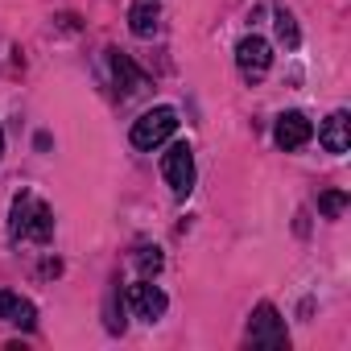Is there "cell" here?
I'll use <instances>...</instances> for the list:
<instances>
[{
  "label": "cell",
  "instance_id": "1",
  "mask_svg": "<svg viewBox=\"0 0 351 351\" xmlns=\"http://www.w3.org/2000/svg\"><path fill=\"white\" fill-rule=\"evenodd\" d=\"M9 240H13V244H21V240L50 244V240H54V211H50L38 195L21 191V195L13 199V211H9Z\"/></svg>",
  "mask_w": 351,
  "mask_h": 351
},
{
  "label": "cell",
  "instance_id": "2",
  "mask_svg": "<svg viewBox=\"0 0 351 351\" xmlns=\"http://www.w3.org/2000/svg\"><path fill=\"white\" fill-rule=\"evenodd\" d=\"M161 173H165L173 199H186V195L195 191V149H191L186 141L169 145V149L161 153Z\"/></svg>",
  "mask_w": 351,
  "mask_h": 351
},
{
  "label": "cell",
  "instance_id": "3",
  "mask_svg": "<svg viewBox=\"0 0 351 351\" xmlns=\"http://www.w3.org/2000/svg\"><path fill=\"white\" fill-rule=\"evenodd\" d=\"M173 132H178V112L173 108H149L141 120H132V145L136 149H157V145H165Z\"/></svg>",
  "mask_w": 351,
  "mask_h": 351
},
{
  "label": "cell",
  "instance_id": "4",
  "mask_svg": "<svg viewBox=\"0 0 351 351\" xmlns=\"http://www.w3.org/2000/svg\"><path fill=\"white\" fill-rule=\"evenodd\" d=\"M248 339L256 347H289V330H285V318L277 314V306L261 302L248 318Z\"/></svg>",
  "mask_w": 351,
  "mask_h": 351
},
{
  "label": "cell",
  "instance_id": "5",
  "mask_svg": "<svg viewBox=\"0 0 351 351\" xmlns=\"http://www.w3.org/2000/svg\"><path fill=\"white\" fill-rule=\"evenodd\" d=\"M169 298L161 293V285H153V277H141L136 285H128V310L141 318V322H157L165 314Z\"/></svg>",
  "mask_w": 351,
  "mask_h": 351
},
{
  "label": "cell",
  "instance_id": "6",
  "mask_svg": "<svg viewBox=\"0 0 351 351\" xmlns=\"http://www.w3.org/2000/svg\"><path fill=\"white\" fill-rule=\"evenodd\" d=\"M236 66H240L248 79H265V75H269V66H273V46H269L265 38L248 34V38L236 46Z\"/></svg>",
  "mask_w": 351,
  "mask_h": 351
},
{
  "label": "cell",
  "instance_id": "7",
  "mask_svg": "<svg viewBox=\"0 0 351 351\" xmlns=\"http://www.w3.org/2000/svg\"><path fill=\"white\" fill-rule=\"evenodd\" d=\"M310 136H314V124H310L302 112H281L277 124H273V141H277V149H285V153L302 149Z\"/></svg>",
  "mask_w": 351,
  "mask_h": 351
},
{
  "label": "cell",
  "instance_id": "8",
  "mask_svg": "<svg viewBox=\"0 0 351 351\" xmlns=\"http://www.w3.org/2000/svg\"><path fill=\"white\" fill-rule=\"evenodd\" d=\"M0 318L13 322V326H25V330L38 326V310H34V302H25V298L13 293V289H0Z\"/></svg>",
  "mask_w": 351,
  "mask_h": 351
},
{
  "label": "cell",
  "instance_id": "9",
  "mask_svg": "<svg viewBox=\"0 0 351 351\" xmlns=\"http://www.w3.org/2000/svg\"><path fill=\"white\" fill-rule=\"evenodd\" d=\"M347 128H351V116L339 108V112H330L326 120H322V128H318V145L326 149V153H347Z\"/></svg>",
  "mask_w": 351,
  "mask_h": 351
},
{
  "label": "cell",
  "instance_id": "10",
  "mask_svg": "<svg viewBox=\"0 0 351 351\" xmlns=\"http://www.w3.org/2000/svg\"><path fill=\"white\" fill-rule=\"evenodd\" d=\"M161 25V0H132V9H128V29L136 38H153Z\"/></svg>",
  "mask_w": 351,
  "mask_h": 351
},
{
  "label": "cell",
  "instance_id": "11",
  "mask_svg": "<svg viewBox=\"0 0 351 351\" xmlns=\"http://www.w3.org/2000/svg\"><path fill=\"white\" fill-rule=\"evenodd\" d=\"M112 71H116V87H120L124 95H132V91H141V87H145V75L132 66V58H128V54H116V50H112Z\"/></svg>",
  "mask_w": 351,
  "mask_h": 351
},
{
  "label": "cell",
  "instance_id": "12",
  "mask_svg": "<svg viewBox=\"0 0 351 351\" xmlns=\"http://www.w3.org/2000/svg\"><path fill=\"white\" fill-rule=\"evenodd\" d=\"M273 29H277V42H281L285 50H298V46H302L298 21H293V13H289V9H277V13H273Z\"/></svg>",
  "mask_w": 351,
  "mask_h": 351
},
{
  "label": "cell",
  "instance_id": "13",
  "mask_svg": "<svg viewBox=\"0 0 351 351\" xmlns=\"http://www.w3.org/2000/svg\"><path fill=\"white\" fill-rule=\"evenodd\" d=\"M318 211H322L326 219H339V215L347 211V195H343V191H322V195H318Z\"/></svg>",
  "mask_w": 351,
  "mask_h": 351
},
{
  "label": "cell",
  "instance_id": "14",
  "mask_svg": "<svg viewBox=\"0 0 351 351\" xmlns=\"http://www.w3.org/2000/svg\"><path fill=\"white\" fill-rule=\"evenodd\" d=\"M136 269H141V277H157L161 273V248H141L136 252Z\"/></svg>",
  "mask_w": 351,
  "mask_h": 351
},
{
  "label": "cell",
  "instance_id": "15",
  "mask_svg": "<svg viewBox=\"0 0 351 351\" xmlns=\"http://www.w3.org/2000/svg\"><path fill=\"white\" fill-rule=\"evenodd\" d=\"M0 157H5V128H0Z\"/></svg>",
  "mask_w": 351,
  "mask_h": 351
}]
</instances>
